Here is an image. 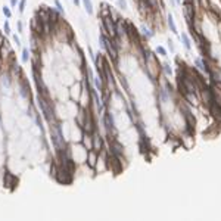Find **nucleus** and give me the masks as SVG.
Listing matches in <instances>:
<instances>
[{"instance_id": "obj_1", "label": "nucleus", "mask_w": 221, "mask_h": 221, "mask_svg": "<svg viewBox=\"0 0 221 221\" xmlns=\"http://www.w3.org/2000/svg\"><path fill=\"white\" fill-rule=\"evenodd\" d=\"M50 137H52V143L56 149V152H62L65 148H67V141L63 139V133H62V125L59 121L50 124Z\"/></svg>"}, {"instance_id": "obj_2", "label": "nucleus", "mask_w": 221, "mask_h": 221, "mask_svg": "<svg viewBox=\"0 0 221 221\" xmlns=\"http://www.w3.org/2000/svg\"><path fill=\"white\" fill-rule=\"evenodd\" d=\"M37 102H38V108H40L41 114L44 115V118L49 124H53L56 122V115H55V111H53V106H52V102L49 100L47 96H43L38 93L37 95Z\"/></svg>"}, {"instance_id": "obj_3", "label": "nucleus", "mask_w": 221, "mask_h": 221, "mask_svg": "<svg viewBox=\"0 0 221 221\" xmlns=\"http://www.w3.org/2000/svg\"><path fill=\"white\" fill-rule=\"evenodd\" d=\"M103 124L106 128V134L109 137V140L116 139V127H115V120L111 111H105L103 112Z\"/></svg>"}, {"instance_id": "obj_4", "label": "nucleus", "mask_w": 221, "mask_h": 221, "mask_svg": "<svg viewBox=\"0 0 221 221\" xmlns=\"http://www.w3.org/2000/svg\"><path fill=\"white\" fill-rule=\"evenodd\" d=\"M108 152L111 155H114V156H116V158L121 159L122 155H124V146L116 139H112V140H109V150Z\"/></svg>"}, {"instance_id": "obj_5", "label": "nucleus", "mask_w": 221, "mask_h": 221, "mask_svg": "<svg viewBox=\"0 0 221 221\" xmlns=\"http://www.w3.org/2000/svg\"><path fill=\"white\" fill-rule=\"evenodd\" d=\"M97 159H99V152H97V150L88 149V150L86 152V161H87V165H88L90 168H96Z\"/></svg>"}, {"instance_id": "obj_6", "label": "nucleus", "mask_w": 221, "mask_h": 221, "mask_svg": "<svg viewBox=\"0 0 221 221\" xmlns=\"http://www.w3.org/2000/svg\"><path fill=\"white\" fill-rule=\"evenodd\" d=\"M19 95L24 97V99H31V90H30V84H28V81L24 78H21V81H19Z\"/></svg>"}, {"instance_id": "obj_7", "label": "nucleus", "mask_w": 221, "mask_h": 221, "mask_svg": "<svg viewBox=\"0 0 221 221\" xmlns=\"http://www.w3.org/2000/svg\"><path fill=\"white\" fill-rule=\"evenodd\" d=\"M92 137H93V149L97 150V152H102L103 149H105V141H103V137L97 131H95L92 134Z\"/></svg>"}, {"instance_id": "obj_8", "label": "nucleus", "mask_w": 221, "mask_h": 221, "mask_svg": "<svg viewBox=\"0 0 221 221\" xmlns=\"http://www.w3.org/2000/svg\"><path fill=\"white\" fill-rule=\"evenodd\" d=\"M3 183H5V186H6L7 189L14 190V186L18 183V178H16L14 174H12V173L6 171V173H5V177H3Z\"/></svg>"}, {"instance_id": "obj_9", "label": "nucleus", "mask_w": 221, "mask_h": 221, "mask_svg": "<svg viewBox=\"0 0 221 221\" xmlns=\"http://www.w3.org/2000/svg\"><path fill=\"white\" fill-rule=\"evenodd\" d=\"M209 114L214 116V120L217 122H221V105L217 102H214L212 105L209 106Z\"/></svg>"}, {"instance_id": "obj_10", "label": "nucleus", "mask_w": 221, "mask_h": 221, "mask_svg": "<svg viewBox=\"0 0 221 221\" xmlns=\"http://www.w3.org/2000/svg\"><path fill=\"white\" fill-rule=\"evenodd\" d=\"M198 96L199 95H196V93H184L183 95L184 100L189 103V105H193V106H198L199 105V97Z\"/></svg>"}, {"instance_id": "obj_11", "label": "nucleus", "mask_w": 221, "mask_h": 221, "mask_svg": "<svg viewBox=\"0 0 221 221\" xmlns=\"http://www.w3.org/2000/svg\"><path fill=\"white\" fill-rule=\"evenodd\" d=\"M148 7H150L152 12H156L159 9V0H145Z\"/></svg>"}, {"instance_id": "obj_12", "label": "nucleus", "mask_w": 221, "mask_h": 221, "mask_svg": "<svg viewBox=\"0 0 221 221\" xmlns=\"http://www.w3.org/2000/svg\"><path fill=\"white\" fill-rule=\"evenodd\" d=\"M180 38H181V41H183V46H184L187 50H190V49H192V44H190V38H189V35H187L186 33H181Z\"/></svg>"}, {"instance_id": "obj_13", "label": "nucleus", "mask_w": 221, "mask_h": 221, "mask_svg": "<svg viewBox=\"0 0 221 221\" xmlns=\"http://www.w3.org/2000/svg\"><path fill=\"white\" fill-rule=\"evenodd\" d=\"M167 22H168V27H170L171 33L177 34V27H175V22H174V18H173V15H171V14L168 15V18H167Z\"/></svg>"}, {"instance_id": "obj_14", "label": "nucleus", "mask_w": 221, "mask_h": 221, "mask_svg": "<svg viewBox=\"0 0 221 221\" xmlns=\"http://www.w3.org/2000/svg\"><path fill=\"white\" fill-rule=\"evenodd\" d=\"M83 5H84V9L88 15H93V3H92V0H83Z\"/></svg>"}, {"instance_id": "obj_15", "label": "nucleus", "mask_w": 221, "mask_h": 221, "mask_svg": "<svg viewBox=\"0 0 221 221\" xmlns=\"http://www.w3.org/2000/svg\"><path fill=\"white\" fill-rule=\"evenodd\" d=\"M162 69H164V72H165V75H167V77H171L173 69H171V65H170V62H165V63L162 65Z\"/></svg>"}, {"instance_id": "obj_16", "label": "nucleus", "mask_w": 221, "mask_h": 221, "mask_svg": "<svg viewBox=\"0 0 221 221\" xmlns=\"http://www.w3.org/2000/svg\"><path fill=\"white\" fill-rule=\"evenodd\" d=\"M30 49L28 47H25V49H22V62L24 63H27L28 62V59H30Z\"/></svg>"}, {"instance_id": "obj_17", "label": "nucleus", "mask_w": 221, "mask_h": 221, "mask_svg": "<svg viewBox=\"0 0 221 221\" xmlns=\"http://www.w3.org/2000/svg\"><path fill=\"white\" fill-rule=\"evenodd\" d=\"M120 83H121V86L124 87L125 92L130 95V86H128V83H127V80H125V77H124V75H121V77H120Z\"/></svg>"}, {"instance_id": "obj_18", "label": "nucleus", "mask_w": 221, "mask_h": 221, "mask_svg": "<svg viewBox=\"0 0 221 221\" xmlns=\"http://www.w3.org/2000/svg\"><path fill=\"white\" fill-rule=\"evenodd\" d=\"M3 33H5V35H10L12 34V30H10V25H9V21L7 19L3 24Z\"/></svg>"}, {"instance_id": "obj_19", "label": "nucleus", "mask_w": 221, "mask_h": 221, "mask_svg": "<svg viewBox=\"0 0 221 221\" xmlns=\"http://www.w3.org/2000/svg\"><path fill=\"white\" fill-rule=\"evenodd\" d=\"M2 12H3V15L9 19L10 16H12V10H10V7H7V6H3V9H2Z\"/></svg>"}, {"instance_id": "obj_20", "label": "nucleus", "mask_w": 221, "mask_h": 221, "mask_svg": "<svg viewBox=\"0 0 221 221\" xmlns=\"http://www.w3.org/2000/svg\"><path fill=\"white\" fill-rule=\"evenodd\" d=\"M141 34L145 35L146 38H150V37L153 35V33H152V31H149V30L146 28V27H141Z\"/></svg>"}, {"instance_id": "obj_21", "label": "nucleus", "mask_w": 221, "mask_h": 221, "mask_svg": "<svg viewBox=\"0 0 221 221\" xmlns=\"http://www.w3.org/2000/svg\"><path fill=\"white\" fill-rule=\"evenodd\" d=\"M55 6H56V9L59 10V14H61V15H65V10H63V7H62V5H61L59 0H55Z\"/></svg>"}, {"instance_id": "obj_22", "label": "nucleus", "mask_w": 221, "mask_h": 221, "mask_svg": "<svg viewBox=\"0 0 221 221\" xmlns=\"http://www.w3.org/2000/svg\"><path fill=\"white\" fill-rule=\"evenodd\" d=\"M25 3H27V0H19V3H18V9H19L21 14L25 10Z\"/></svg>"}, {"instance_id": "obj_23", "label": "nucleus", "mask_w": 221, "mask_h": 221, "mask_svg": "<svg viewBox=\"0 0 221 221\" xmlns=\"http://www.w3.org/2000/svg\"><path fill=\"white\" fill-rule=\"evenodd\" d=\"M116 3H118V7L120 9H122V10L127 9V2H125V0H116Z\"/></svg>"}, {"instance_id": "obj_24", "label": "nucleus", "mask_w": 221, "mask_h": 221, "mask_svg": "<svg viewBox=\"0 0 221 221\" xmlns=\"http://www.w3.org/2000/svg\"><path fill=\"white\" fill-rule=\"evenodd\" d=\"M156 53H159L161 56H167V50H165L162 46H158V47H156Z\"/></svg>"}, {"instance_id": "obj_25", "label": "nucleus", "mask_w": 221, "mask_h": 221, "mask_svg": "<svg viewBox=\"0 0 221 221\" xmlns=\"http://www.w3.org/2000/svg\"><path fill=\"white\" fill-rule=\"evenodd\" d=\"M12 37H14V41H15L16 47H21V40H19V37H18L16 34H14V35H12Z\"/></svg>"}, {"instance_id": "obj_26", "label": "nucleus", "mask_w": 221, "mask_h": 221, "mask_svg": "<svg viewBox=\"0 0 221 221\" xmlns=\"http://www.w3.org/2000/svg\"><path fill=\"white\" fill-rule=\"evenodd\" d=\"M5 40H6V38H5V33H3V31H0V46L5 43Z\"/></svg>"}, {"instance_id": "obj_27", "label": "nucleus", "mask_w": 221, "mask_h": 221, "mask_svg": "<svg viewBox=\"0 0 221 221\" xmlns=\"http://www.w3.org/2000/svg\"><path fill=\"white\" fill-rule=\"evenodd\" d=\"M18 3H19V0H10V6H12V7H16Z\"/></svg>"}, {"instance_id": "obj_28", "label": "nucleus", "mask_w": 221, "mask_h": 221, "mask_svg": "<svg viewBox=\"0 0 221 221\" xmlns=\"http://www.w3.org/2000/svg\"><path fill=\"white\" fill-rule=\"evenodd\" d=\"M3 72V59H2V56H0V74Z\"/></svg>"}, {"instance_id": "obj_29", "label": "nucleus", "mask_w": 221, "mask_h": 221, "mask_svg": "<svg viewBox=\"0 0 221 221\" xmlns=\"http://www.w3.org/2000/svg\"><path fill=\"white\" fill-rule=\"evenodd\" d=\"M168 47H170V50H171V52H174V44H173V41H171V40L168 41Z\"/></svg>"}, {"instance_id": "obj_30", "label": "nucleus", "mask_w": 221, "mask_h": 221, "mask_svg": "<svg viewBox=\"0 0 221 221\" xmlns=\"http://www.w3.org/2000/svg\"><path fill=\"white\" fill-rule=\"evenodd\" d=\"M16 25H18V31H19V33H22V22H21V21H18V24H16Z\"/></svg>"}, {"instance_id": "obj_31", "label": "nucleus", "mask_w": 221, "mask_h": 221, "mask_svg": "<svg viewBox=\"0 0 221 221\" xmlns=\"http://www.w3.org/2000/svg\"><path fill=\"white\" fill-rule=\"evenodd\" d=\"M81 2H83V0H74V3H75V6H80V5H81Z\"/></svg>"}, {"instance_id": "obj_32", "label": "nucleus", "mask_w": 221, "mask_h": 221, "mask_svg": "<svg viewBox=\"0 0 221 221\" xmlns=\"http://www.w3.org/2000/svg\"><path fill=\"white\" fill-rule=\"evenodd\" d=\"M0 127H2V115H0Z\"/></svg>"}]
</instances>
